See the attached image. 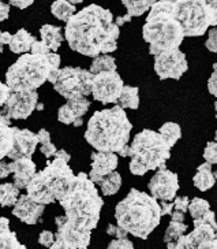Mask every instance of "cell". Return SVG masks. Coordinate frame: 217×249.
<instances>
[{"mask_svg": "<svg viewBox=\"0 0 217 249\" xmlns=\"http://www.w3.org/2000/svg\"><path fill=\"white\" fill-rule=\"evenodd\" d=\"M120 35L114 14L99 4H90L66 22L65 38L72 51L96 58L117 50Z\"/></svg>", "mask_w": 217, "mask_h": 249, "instance_id": "cell-1", "label": "cell"}, {"mask_svg": "<svg viewBox=\"0 0 217 249\" xmlns=\"http://www.w3.org/2000/svg\"><path fill=\"white\" fill-rule=\"evenodd\" d=\"M59 204L65 210L66 219L72 226L93 231L100 220L104 201L96 183L90 181L86 173H80L74 177L68 191L59 200Z\"/></svg>", "mask_w": 217, "mask_h": 249, "instance_id": "cell-2", "label": "cell"}, {"mask_svg": "<svg viewBox=\"0 0 217 249\" xmlns=\"http://www.w3.org/2000/svg\"><path fill=\"white\" fill-rule=\"evenodd\" d=\"M133 129L126 111L117 104L96 111L87 122L85 139L99 152L119 154L129 145L130 133Z\"/></svg>", "mask_w": 217, "mask_h": 249, "instance_id": "cell-3", "label": "cell"}, {"mask_svg": "<svg viewBox=\"0 0 217 249\" xmlns=\"http://www.w3.org/2000/svg\"><path fill=\"white\" fill-rule=\"evenodd\" d=\"M161 216L159 201L150 195L135 188H133L115 208L117 226L141 240H146L159 226Z\"/></svg>", "mask_w": 217, "mask_h": 249, "instance_id": "cell-4", "label": "cell"}, {"mask_svg": "<svg viewBox=\"0 0 217 249\" xmlns=\"http://www.w3.org/2000/svg\"><path fill=\"white\" fill-rule=\"evenodd\" d=\"M62 59L56 52L45 55L23 53L8 67L6 84L11 90H37L47 81L55 82L60 70Z\"/></svg>", "mask_w": 217, "mask_h": 249, "instance_id": "cell-5", "label": "cell"}, {"mask_svg": "<svg viewBox=\"0 0 217 249\" xmlns=\"http://www.w3.org/2000/svg\"><path fill=\"white\" fill-rule=\"evenodd\" d=\"M142 37L149 44V53L156 56L178 50L184 40V30L171 10V3L156 1L149 10L142 29Z\"/></svg>", "mask_w": 217, "mask_h": 249, "instance_id": "cell-6", "label": "cell"}, {"mask_svg": "<svg viewBox=\"0 0 217 249\" xmlns=\"http://www.w3.org/2000/svg\"><path fill=\"white\" fill-rule=\"evenodd\" d=\"M45 169L37 171L26 186V195L36 203L48 205L56 203L65 196L75 174L68 166V161L53 156Z\"/></svg>", "mask_w": 217, "mask_h": 249, "instance_id": "cell-7", "label": "cell"}, {"mask_svg": "<svg viewBox=\"0 0 217 249\" xmlns=\"http://www.w3.org/2000/svg\"><path fill=\"white\" fill-rule=\"evenodd\" d=\"M129 158H131L129 164L131 174L142 177L150 170L164 167L166 161L171 158V148L159 132L144 129L133 140Z\"/></svg>", "mask_w": 217, "mask_h": 249, "instance_id": "cell-8", "label": "cell"}, {"mask_svg": "<svg viewBox=\"0 0 217 249\" xmlns=\"http://www.w3.org/2000/svg\"><path fill=\"white\" fill-rule=\"evenodd\" d=\"M174 17L179 21L186 37L203 36L210 26L206 10L196 0H178L171 4Z\"/></svg>", "mask_w": 217, "mask_h": 249, "instance_id": "cell-9", "label": "cell"}, {"mask_svg": "<svg viewBox=\"0 0 217 249\" xmlns=\"http://www.w3.org/2000/svg\"><path fill=\"white\" fill-rule=\"evenodd\" d=\"M94 74L81 67H63L59 70L58 77L52 84L53 89L65 99L77 96H87L92 93V82Z\"/></svg>", "mask_w": 217, "mask_h": 249, "instance_id": "cell-10", "label": "cell"}, {"mask_svg": "<svg viewBox=\"0 0 217 249\" xmlns=\"http://www.w3.org/2000/svg\"><path fill=\"white\" fill-rule=\"evenodd\" d=\"M123 87V80L117 71H102L94 74L90 95L101 104H116Z\"/></svg>", "mask_w": 217, "mask_h": 249, "instance_id": "cell-11", "label": "cell"}, {"mask_svg": "<svg viewBox=\"0 0 217 249\" xmlns=\"http://www.w3.org/2000/svg\"><path fill=\"white\" fill-rule=\"evenodd\" d=\"M187 70L186 55L179 48L154 56V71L160 80H181Z\"/></svg>", "mask_w": 217, "mask_h": 249, "instance_id": "cell-12", "label": "cell"}, {"mask_svg": "<svg viewBox=\"0 0 217 249\" xmlns=\"http://www.w3.org/2000/svg\"><path fill=\"white\" fill-rule=\"evenodd\" d=\"M37 103V90H11L1 111L10 119H26L36 110Z\"/></svg>", "mask_w": 217, "mask_h": 249, "instance_id": "cell-13", "label": "cell"}, {"mask_svg": "<svg viewBox=\"0 0 217 249\" xmlns=\"http://www.w3.org/2000/svg\"><path fill=\"white\" fill-rule=\"evenodd\" d=\"M148 189L150 196L160 201H174L176 193L179 191L178 174L164 167H160L156 174L150 178L148 183Z\"/></svg>", "mask_w": 217, "mask_h": 249, "instance_id": "cell-14", "label": "cell"}, {"mask_svg": "<svg viewBox=\"0 0 217 249\" xmlns=\"http://www.w3.org/2000/svg\"><path fill=\"white\" fill-rule=\"evenodd\" d=\"M55 223L58 231L55 234L56 241L60 242L67 248L72 249H86L90 244L92 231H86L78 227L72 226L65 215H59L55 218Z\"/></svg>", "mask_w": 217, "mask_h": 249, "instance_id": "cell-15", "label": "cell"}, {"mask_svg": "<svg viewBox=\"0 0 217 249\" xmlns=\"http://www.w3.org/2000/svg\"><path fill=\"white\" fill-rule=\"evenodd\" d=\"M90 100L85 96H77L68 99L58 111V121L63 124H72L75 127L82 126V118L90 108Z\"/></svg>", "mask_w": 217, "mask_h": 249, "instance_id": "cell-16", "label": "cell"}, {"mask_svg": "<svg viewBox=\"0 0 217 249\" xmlns=\"http://www.w3.org/2000/svg\"><path fill=\"white\" fill-rule=\"evenodd\" d=\"M37 145H38V139L36 133L30 132L29 129L14 127V145L11 152L7 155V158L11 160L19 158H30L36 152Z\"/></svg>", "mask_w": 217, "mask_h": 249, "instance_id": "cell-17", "label": "cell"}, {"mask_svg": "<svg viewBox=\"0 0 217 249\" xmlns=\"http://www.w3.org/2000/svg\"><path fill=\"white\" fill-rule=\"evenodd\" d=\"M117 164H119V158L116 154L96 151L92 154V169L87 176L92 182L100 183L104 177L115 171Z\"/></svg>", "mask_w": 217, "mask_h": 249, "instance_id": "cell-18", "label": "cell"}, {"mask_svg": "<svg viewBox=\"0 0 217 249\" xmlns=\"http://www.w3.org/2000/svg\"><path fill=\"white\" fill-rule=\"evenodd\" d=\"M44 211H45V205L36 203L28 195H22L15 203L13 215L26 225H36L43 216Z\"/></svg>", "mask_w": 217, "mask_h": 249, "instance_id": "cell-19", "label": "cell"}, {"mask_svg": "<svg viewBox=\"0 0 217 249\" xmlns=\"http://www.w3.org/2000/svg\"><path fill=\"white\" fill-rule=\"evenodd\" d=\"M11 174L14 176V185L18 189H26L28 183L37 173L36 163L30 158H19L10 163Z\"/></svg>", "mask_w": 217, "mask_h": 249, "instance_id": "cell-20", "label": "cell"}, {"mask_svg": "<svg viewBox=\"0 0 217 249\" xmlns=\"http://www.w3.org/2000/svg\"><path fill=\"white\" fill-rule=\"evenodd\" d=\"M14 145V126H11V119L7 118L0 110V160L7 158Z\"/></svg>", "mask_w": 217, "mask_h": 249, "instance_id": "cell-21", "label": "cell"}, {"mask_svg": "<svg viewBox=\"0 0 217 249\" xmlns=\"http://www.w3.org/2000/svg\"><path fill=\"white\" fill-rule=\"evenodd\" d=\"M212 171H213L212 170V164L206 163V161L198 166L197 174L193 177V183H194V186H196L198 191L208 192L215 186L216 179H215Z\"/></svg>", "mask_w": 217, "mask_h": 249, "instance_id": "cell-22", "label": "cell"}, {"mask_svg": "<svg viewBox=\"0 0 217 249\" xmlns=\"http://www.w3.org/2000/svg\"><path fill=\"white\" fill-rule=\"evenodd\" d=\"M0 249H28L18 241V237L10 229V220L0 218Z\"/></svg>", "mask_w": 217, "mask_h": 249, "instance_id": "cell-23", "label": "cell"}, {"mask_svg": "<svg viewBox=\"0 0 217 249\" xmlns=\"http://www.w3.org/2000/svg\"><path fill=\"white\" fill-rule=\"evenodd\" d=\"M37 38L33 35H30L26 29H19L11 37V41L8 44V48L14 53H28L32 48L33 43Z\"/></svg>", "mask_w": 217, "mask_h": 249, "instance_id": "cell-24", "label": "cell"}, {"mask_svg": "<svg viewBox=\"0 0 217 249\" xmlns=\"http://www.w3.org/2000/svg\"><path fill=\"white\" fill-rule=\"evenodd\" d=\"M40 37L45 44L50 47L52 52H56L60 48V45L63 43L65 37L62 35V28L55 26V25H43L40 28Z\"/></svg>", "mask_w": 217, "mask_h": 249, "instance_id": "cell-25", "label": "cell"}, {"mask_svg": "<svg viewBox=\"0 0 217 249\" xmlns=\"http://www.w3.org/2000/svg\"><path fill=\"white\" fill-rule=\"evenodd\" d=\"M116 104L119 107H122L123 110H126V108L137 110L138 107H139V89L137 87L124 85Z\"/></svg>", "mask_w": 217, "mask_h": 249, "instance_id": "cell-26", "label": "cell"}, {"mask_svg": "<svg viewBox=\"0 0 217 249\" xmlns=\"http://www.w3.org/2000/svg\"><path fill=\"white\" fill-rule=\"evenodd\" d=\"M51 13L56 19L67 22L77 13V8L67 0H55L51 6Z\"/></svg>", "mask_w": 217, "mask_h": 249, "instance_id": "cell-27", "label": "cell"}, {"mask_svg": "<svg viewBox=\"0 0 217 249\" xmlns=\"http://www.w3.org/2000/svg\"><path fill=\"white\" fill-rule=\"evenodd\" d=\"M19 192L21 189H18L14 183H0V205L1 207H14L21 196Z\"/></svg>", "mask_w": 217, "mask_h": 249, "instance_id": "cell-28", "label": "cell"}, {"mask_svg": "<svg viewBox=\"0 0 217 249\" xmlns=\"http://www.w3.org/2000/svg\"><path fill=\"white\" fill-rule=\"evenodd\" d=\"M160 136L164 139L168 147L172 148L175 147V144L181 140L182 137V129L181 126L175 122H166L159 129Z\"/></svg>", "mask_w": 217, "mask_h": 249, "instance_id": "cell-29", "label": "cell"}, {"mask_svg": "<svg viewBox=\"0 0 217 249\" xmlns=\"http://www.w3.org/2000/svg\"><path fill=\"white\" fill-rule=\"evenodd\" d=\"M100 188H101L102 195L105 196H112V195H116L120 186H122V177L117 171H112L109 173L108 176H105L101 179V182L99 183Z\"/></svg>", "mask_w": 217, "mask_h": 249, "instance_id": "cell-30", "label": "cell"}, {"mask_svg": "<svg viewBox=\"0 0 217 249\" xmlns=\"http://www.w3.org/2000/svg\"><path fill=\"white\" fill-rule=\"evenodd\" d=\"M89 71L92 74H99L102 73V71H116L115 58H112L108 53L96 56V58H93Z\"/></svg>", "mask_w": 217, "mask_h": 249, "instance_id": "cell-31", "label": "cell"}, {"mask_svg": "<svg viewBox=\"0 0 217 249\" xmlns=\"http://www.w3.org/2000/svg\"><path fill=\"white\" fill-rule=\"evenodd\" d=\"M124 7L127 8V14L133 17H141L148 13L154 4V0H122Z\"/></svg>", "mask_w": 217, "mask_h": 249, "instance_id": "cell-32", "label": "cell"}, {"mask_svg": "<svg viewBox=\"0 0 217 249\" xmlns=\"http://www.w3.org/2000/svg\"><path fill=\"white\" fill-rule=\"evenodd\" d=\"M37 139H38V144L41 145L40 147L41 154L45 158H48V159L53 158L58 149L55 147V144L51 141V134H50V132L47 129H40L38 133H37Z\"/></svg>", "mask_w": 217, "mask_h": 249, "instance_id": "cell-33", "label": "cell"}, {"mask_svg": "<svg viewBox=\"0 0 217 249\" xmlns=\"http://www.w3.org/2000/svg\"><path fill=\"white\" fill-rule=\"evenodd\" d=\"M186 231H187V225L186 223L171 220L168 227H167L166 234H164V242L167 244V242L176 241L178 238H181L182 235L186 234Z\"/></svg>", "mask_w": 217, "mask_h": 249, "instance_id": "cell-34", "label": "cell"}, {"mask_svg": "<svg viewBox=\"0 0 217 249\" xmlns=\"http://www.w3.org/2000/svg\"><path fill=\"white\" fill-rule=\"evenodd\" d=\"M209 210H210V205L205 198L194 197L191 201H190V203H188L187 211L190 213V215L193 216V219H198V218H201L203 213H208Z\"/></svg>", "mask_w": 217, "mask_h": 249, "instance_id": "cell-35", "label": "cell"}, {"mask_svg": "<svg viewBox=\"0 0 217 249\" xmlns=\"http://www.w3.org/2000/svg\"><path fill=\"white\" fill-rule=\"evenodd\" d=\"M209 15L210 26H217V0H196Z\"/></svg>", "mask_w": 217, "mask_h": 249, "instance_id": "cell-36", "label": "cell"}, {"mask_svg": "<svg viewBox=\"0 0 217 249\" xmlns=\"http://www.w3.org/2000/svg\"><path fill=\"white\" fill-rule=\"evenodd\" d=\"M203 159L209 164H217V142L216 141H208L206 147L203 149Z\"/></svg>", "mask_w": 217, "mask_h": 249, "instance_id": "cell-37", "label": "cell"}, {"mask_svg": "<svg viewBox=\"0 0 217 249\" xmlns=\"http://www.w3.org/2000/svg\"><path fill=\"white\" fill-rule=\"evenodd\" d=\"M201 223H203V225H209V226H212L215 230H216L217 222H216V215H215V213L209 210L208 213H203L201 218L194 219V226H196V225H201Z\"/></svg>", "mask_w": 217, "mask_h": 249, "instance_id": "cell-38", "label": "cell"}, {"mask_svg": "<svg viewBox=\"0 0 217 249\" xmlns=\"http://www.w3.org/2000/svg\"><path fill=\"white\" fill-rule=\"evenodd\" d=\"M107 249H134V244L129 238H115L109 242Z\"/></svg>", "mask_w": 217, "mask_h": 249, "instance_id": "cell-39", "label": "cell"}, {"mask_svg": "<svg viewBox=\"0 0 217 249\" xmlns=\"http://www.w3.org/2000/svg\"><path fill=\"white\" fill-rule=\"evenodd\" d=\"M55 233H52L50 230H43L40 235H38V244L43 245L44 248H50L55 242Z\"/></svg>", "mask_w": 217, "mask_h": 249, "instance_id": "cell-40", "label": "cell"}, {"mask_svg": "<svg viewBox=\"0 0 217 249\" xmlns=\"http://www.w3.org/2000/svg\"><path fill=\"white\" fill-rule=\"evenodd\" d=\"M205 47L208 48V51L217 52V28H212L208 32V38H206Z\"/></svg>", "mask_w": 217, "mask_h": 249, "instance_id": "cell-41", "label": "cell"}, {"mask_svg": "<svg viewBox=\"0 0 217 249\" xmlns=\"http://www.w3.org/2000/svg\"><path fill=\"white\" fill-rule=\"evenodd\" d=\"M208 90L212 96L217 97V62L213 63V73L208 81Z\"/></svg>", "mask_w": 217, "mask_h": 249, "instance_id": "cell-42", "label": "cell"}, {"mask_svg": "<svg viewBox=\"0 0 217 249\" xmlns=\"http://www.w3.org/2000/svg\"><path fill=\"white\" fill-rule=\"evenodd\" d=\"M52 52L50 50V47L44 43L43 40H36L33 45H32V48H30V53H38V55H45V53H50Z\"/></svg>", "mask_w": 217, "mask_h": 249, "instance_id": "cell-43", "label": "cell"}, {"mask_svg": "<svg viewBox=\"0 0 217 249\" xmlns=\"http://www.w3.org/2000/svg\"><path fill=\"white\" fill-rule=\"evenodd\" d=\"M107 234L111 235V237H115V238H127L129 233L120 226H117V225H108Z\"/></svg>", "mask_w": 217, "mask_h": 249, "instance_id": "cell-44", "label": "cell"}, {"mask_svg": "<svg viewBox=\"0 0 217 249\" xmlns=\"http://www.w3.org/2000/svg\"><path fill=\"white\" fill-rule=\"evenodd\" d=\"M188 203H190V200H188L187 196H178V197L174 198V208L183 213H187Z\"/></svg>", "mask_w": 217, "mask_h": 249, "instance_id": "cell-45", "label": "cell"}, {"mask_svg": "<svg viewBox=\"0 0 217 249\" xmlns=\"http://www.w3.org/2000/svg\"><path fill=\"white\" fill-rule=\"evenodd\" d=\"M10 95H11V89H10V87H8L7 84L0 82V107H3V106L6 104Z\"/></svg>", "mask_w": 217, "mask_h": 249, "instance_id": "cell-46", "label": "cell"}, {"mask_svg": "<svg viewBox=\"0 0 217 249\" xmlns=\"http://www.w3.org/2000/svg\"><path fill=\"white\" fill-rule=\"evenodd\" d=\"M3 1V0H1ZM34 0H7V3L10 6H14V7H18L19 10H25L28 8L29 6L33 4Z\"/></svg>", "mask_w": 217, "mask_h": 249, "instance_id": "cell-47", "label": "cell"}, {"mask_svg": "<svg viewBox=\"0 0 217 249\" xmlns=\"http://www.w3.org/2000/svg\"><path fill=\"white\" fill-rule=\"evenodd\" d=\"M8 176H11V167L10 163L4 160H0V179L7 178Z\"/></svg>", "mask_w": 217, "mask_h": 249, "instance_id": "cell-48", "label": "cell"}, {"mask_svg": "<svg viewBox=\"0 0 217 249\" xmlns=\"http://www.w3.org/2000/svg\"><path fill=\"white\" fill-rule=\"evenodd\" d=\"M161 207V215H171V213L174 211V201H161L160 203Z\"/></svg>", "mask_w": 217, "mask_h": 249, "instance_id": "cell-49", "label": "cell"}, {"mask_svg": "<svg viewBox=\"0 0 217 249\" xmlns=\"http://www.w3.org/2000/svg\"><path fill=\"white\" fill-rule=\"evenodd\" d=\"M8 15H10V4L0 0V22L6 21L8 18Z\"/></svg>", "mask_w": 217, "mask_h": 249, "instance_id": "cell-50", "label": "cell"}, {"mask_svg": "<svg viewBox=\"0 0 217 249\" xmlns=\"http://www.w3.org/2000/svg\"><path fill=\"white\" fill-rule=\"evenodd\" d=\"M197 249H217V238L215 237L213 240L201 242V244L197 247Z\"/></svg>", "mask_w": 217, "mask_h": 249, "instance_id": "cell-51", "label": "cell"}, {"mask_svg": "<svg viewBox=\"0 0 217 249\" xmlns=\"http://www.w3.org/2000/svg\"><path fill=\"white\" fill-rule=\"evenodd\" d=\"M171 218L175 222H184V213H181V211H178V210H175L171 213Z\"/></svg>", "mask_w": 217, "mask_h": 249, "instance_id": "cell-52", "label": "cell"}, {"mask_svg": "<svg viewBox=\"0 0 217 249\" xmlns=\"http://www.w3.org/2000/svg\"><path fill=\"white\" fill-rule=\"evenodd\" d=\"M11 37H13V35H11V33H8V32H1V35H0L1 44L3 45L10 44V41H11Z\"/></svg>", "mask_w": 217, "mask_h": 249, "instance_id": "cell-53", "label": "cell"}, {"mask_svg": "<svg viewBox=\"0 0 217 249\" xmlns=\"http://www.w3.org/2000/svg\"><path fill=\"white\" fill-rule=\"evenodd\" d=\"M130 21H131V17L129 14H126L124 17H117V18H116L115 23L117 25V26H122L123 23L130 22Z\"/></svg>", "mask_w": 217, "mask_h": 249, "instance_id": "cell-54", "label": "cell"}, {"mask_svg": "<svg viewBox=\"0 0 217 249\" xmlns=\"http://www.w3.org/2000/svg\"><path fill=\"white\" fill-rule=\"evenodd\" d=\"M55 156H58V158H60V159H65L66 161H70V159H71V156L67 154L65 149H60V151H56V154H55Z\"/></svg>", "mask_w": 217, "mask_h": 249, "instance_id": "cell-55", "label": "cell"}, {"mask_svg": "<svg viewBox=\"0 0 217 249\" xmlns=\"http://www.w3.org/2000/svg\"><path fill=\"white\" fill-rule=\"evenodd\" d=\"M44 249H72V248H67V247H65V245H62L60 242H58L56 240H55V242H53V245H51L50 248H44Z\"/></svg>", "mask_w": 217, "mask_h": 249, "instance_id": "cell-56", "label": "cell"}, {"mask_svg": "<svg viewBox=\"0 0 217 249\" xmlns=\"http://www.w3.org/2000/svg\"><path fill=\"white\" fill-rule=\"evenodd\" d=\"M67 1H68V3H71V4H74V6H75V4H81V3H82L83 0H67Z\"/></svg>", "mask_w": 217, "mask_h": 249, "instance_id": "cell-57", "label": "cell"}, {"mask_svg": "<svg viewBox=\"0 0 217 249\" xmlns=\"http://www.w3.org/2000/svg\"><path fill=\"white\" fill-rule=\"evenodd\" d=\"M156 1H164V3H171V4H174L178 0H154V3H156Z\"/></svg>", "mask_w": 217, "mask_h": 249, "instance_id": "cell-58", "label": "cell"}, {"mask_svg": "<svg viewBox=\"0 0 217 249\" xmlns=\"http://www.w3.org/2000/svg\"><path fill=\"white\" fill-rule=\"evenodd\" d=\"M36 110H38V111L44 110V104H41V103H37V106H36Z\"/></svg>", "mask_w": 217, "mask_h": 249, "instance_id": "cell-59", "label": "cell"}, {"mask_svg": "<svg viewBox=\"0 0 217 249\" xmlns=\"http://www.w3.org/2000/svg\"><path fill=\"white\" fill-rule=\"evenodd\" d=\"M212 173H213V177H215V179H216V182H217V169L213 170Z\"/></svg>", "mask_w": 217, "mask_h": 249, "instance_id": "cell-60", "label": "cell"}, {"mask_svg": "<svg viewBox=\"0 0 217 249\" xmlns=\"http://www.w3.org/2000/svg\"><path fill=\"white\" fill-rule=\"evenodd\" d=\"M0 35H1V30H0ZM3 52V44H1V40H0V53Z\"/></svg>", "mask_w": 217, "mask_h": 249, "instance_id": "cell-61", "label": "cell"}, {"mask_svg": "<svg viewBox=\"0 0 217 249\" xmlns=\"http://www.w3.org/2000/svg\"><path fill=\"white\" fill-rule=\"evenodd\" d=\"M215 110H216V118H217V102H215Z\"/></svg>", "mask_w": 217, "mask_h": 249, "instance_id": "cell-62", "label": "cell"}, {"mask_svg": "<svg viewBox=\"0 0 217 249\" xmlns=\"http://www.w3.org/2000/svg\"><path fill=\"white\" fill-rule=\"evenodd\" d=\"M215 141L217 142V130H216V133H215Z\"/></svg>", "mask_w": 217, "mask_h": 249, "instance_id": "cell-63", "label": "cell"}, {"mask_svg": "<svg viewBox=\"0 0 217 249\" xmlns=\"http://www.w3.org/2000/svg\"><path fill=\"white\" fill-rule=\"evenodd\" d=\"M216 238H217V229H216Z\"/></svg>", "mask_w": 217, "mask_h": 249, "instance_id": "cell-64", "label": "cell"}]
</instances>
